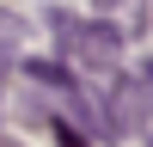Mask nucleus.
I'll return each mask as SVG.
<instances>
[{
	"instance_id": "f257e3e1",
	"label": "nucleus",
	"mask_w": 153,
	"mask_h": 147,
	"mask_svg": "<svg viewBox=\"0 0 153 147\" xmlns=\"http://www.w3.org/2000/svg\"><path fill=\"white\" fill-rule=\"evenodd\" d=\"M49 31L61 37V49L68 55H80L86 68H117V55H123V31L110 19H74V12H49Z\"/></svg>"
},
{
	"instance_id": "f03ea898",
	"label": "nucleus",
	"mask_w": 153,
	"mask_h": 147,
	"mask_svg": "<svg viewBox=\"0 0 153 147\" xmlns=\"http://www.w3.org/2000/svg\"><path fill=\"white\" fill-rule=\"evenodd\" d=\"M25 80H31V86H49L55 98H74V92H80V80H74L61 61H25Z\"/></svg>"
},
{
	"instance_id": "7ed1b4c3",
	"label": "nucleus",
	"mask_w": 153,
	"mask_h": 147,
	"mask_svg": "<svg viewBox=\"0 0 153 147\" xmlns=\"http://www.w3.org/2000/svg\"><path fill=\"white\" fill-rule=\"evenodd\" d=\"M49 129H55V141H61V147H86V135L74 129V122H61V117H49Z\"/></svg>"
},
{
	"instance_id": "20e7f679",
	"label": "nucleus",
	"mask_w": 153,
	"mask_h": 147,
	"mask_svg": "<svg viewBox=\"0 0 153 147\" xmlns=\"http://www.w3.org/2000/svg\"><path fill=\"white\" fill-rule=\"evenodd\" d=\"M6 74H12V43H0V86H6Z\"/></svg>"
},
{
	"instance_id": "39448f33",
	"label": "nucleus",
	"mask_w": 153,
	"mask_h": 147,
	"mask_svg": "<svg viewBox=\"0 0 153 147\" xmlns=\"http://www.w3.org/2000/svg\"><path fill=\"white\" fill-rule=\"evenodd\" d=\"M110 6H123V0H98V12H110Z\"/></svg>"
},
{
	"instance_id": "423d86ee",
	"label": "nucleus",
	"mask_w": 153,
	"mask_h": 147,
	"mask_svg": "<svg viewBox=\"0 0 153 147\" xmlns=\"http://www.w3.org/2000/svg\"><path fill=\"white\" fill-rule=\"evenodd\" d=\"M141 80H147V86H153V61H147V68H141Z\"/></svg>"
},
{
	"instance_id": "0eeeda50",
	"label": "nucleus",
	"mask_w": 153,
	"mask_h": 147,
	"mask_svg": "<svg viewBox=\"0 0 153 147\" xmlns=\"http://www.w3.org/2000/svg\"><path fill=\"white\" fill-rule=\"evenodd\" d=\"M0 147H19V141H0Z\"/></svg>"
}]
</instances>
